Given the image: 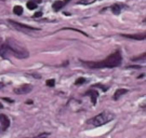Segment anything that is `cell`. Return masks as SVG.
Wrapping results in <instances>:
<instances>
[{"instance_id":"obj_1","label":"cell","mask_w":146,"mask_h":138,"mask_svg":"<svg viewBox=\"0 0 146 138\" xmlns=\"http://www.w3.org/2000/svg\"><path fill=\"white\" fill-rule=\"evenodd\" d=\"M8 54H12L14 57L20 59H25L29 56V52L26 48L12 38H8L5 43H2L0 49V55H2V57L7 58Z\"/></svg>"},{"instance_id":"obj_2","label":"cell","mask_w":146,"mask_h":138,"mask_svg":"<svg viewBox=\"0 0 146 138\" xmlns=\"http://www.w3.org/2000/svg\"><path fill=\"white\" fill-rule=\"evenodd\" d=\"M122 61V56L120 51H115L111 53L110 56H107L105 59L96 61H81V63L84 66L89 67L91 69H101V68H115L121 65Z\"/></svg>"},{"instance_id":"obj_3","label":"cell","mask_w":146,"mask_h":138,"mask_svg":"<svg viewBox=\"0 0 146 138\" xmlns=\"http://www.w3.org/2000/svg\"><path fill=\"white\" fill-rule=\"evenodd\" d=\"M115 119V114L110 112V111H103L100 114L95 116L93 118H91L90 120H88V124L92 125L94 127H99L102 125H105L107 123H110V121H113Z\"/></svg>"},{"instance_id":"obj_4","label":"cell","mask_w":146,"mask_h":138,"mask_svg":"<svg viewBox=\"0 0 146 138\" xmlns=\"http://www.w3.org/2000/svg\"><path fill=\"white\" fill-rule=\"evenodd\" d=\"M9 23H10V25H12L13 27H15L16 29H19V30L21 31H36V30H39L38 28H35V27H31V26H28V25H25V24H22V23H19V22H15V20H9Z\"/></svg>"},{"instance_id":"obj_5","label":"cell","mask_w":146,"mask_h":138,"mask_svg":"<svg viewBox=\"0 0 146 138\" xmlns=\"http://www.w3.org/2000/svg\"><path fill=\"white\" fill-rule=\"evenodd\" d=\"M33 91V85L31 84H24L21 85L20 87L14 88V93L19 94V95H24V94H28L29 92Z\"/></svg>"},{"instance_id":"obj_6","label":"cell","mask_w":146,"mask_h":138,"mask_svg":"<svg viewBox=\"0 0 146 138\" xmlns=\"http://www.w3.org/2000/svg\"><path fill=\"white\" fill-rule=\"evenodd\" d=\"M0 123H1V129L5 131L10 126V119L8 118L5 114H0Z\"/></svg>"},{"instance_id":"obj_7","label":"cell","mask_w":146,"mask_h":138,"mask_svg":"<svg viewBox=\"0 0 146 138\" xmlns=\"http://www.w3.org/2000/svg\"><path fill=\"white\" fill-rule=\"evenodd\" d=\"M84 95H86V96H90V97H91V100H92V104H93V105H95V104H96V99H98V97H99V93H98V91H96V90L91 88V90H89L88 92L84 93Z\"/></svg>"},{"instance_id":"obj_8","label":"cell","mask_w":146,"mask_h":138,"mask_svg":"<svg viewBox=\"0 0 146 138\" xmlns=\"http://www.w3.org/2000/svg\"><path fill=\"white\" fill-rule=\"evenodd\" d=\"M125 38H129V39H135V40H144L145 39V34H137V35H127V34H122L121 35Z\"/></svg>"},{"instance_id":"obj_9","label":"cell","mask_w":146,"mask_h":138,"mask_svg":"<svg viewBox=\"0 0 146 138\" xmlns=\"http://www.w3.org/2000/svg\"><path fill=\"white\" fill-rule=\"evenodd\" d=\"M127 93H128V90H127V88H118V90L115 92V94H114L113 99L117 100V99H119L122 95H125V94H127Z\"/></svg>"},{"instance_id":"obj_10","label":"cell","mask_w":146,"mask_h":138,"mask_svg":"<svg viewBox=\"0 0 146 138\" xmlns=\"http://www.w3.org/2000/svg\"><path fill=\"white\" fill-rule=\"evenodd\" d=\"M64 5H64L63 1H55L54 5H53V9H54V11H58V10H61Z\"/></svg>"},{"instance_id":"obj_11","label":"cell","mask_w":146,"mask_h":138,"mask_svg":"<svg viewBox=\"0 0 146 138\" xmlns=\"http://www.w3.org/2000/svg\"><path fill=\"white\" fill-rule=\"evenodd\" d=\"M13 13L16 14V15H21L22 13H23V8H22L21 5H15L13 8Z\"/></svg>"},{"instance_id":"obj_12","label":"cell","mask_w":146,"mask_h":138,"mask_svg":"<svg viewBox=\"0 0 146 138\" xmlns=\"http://www.w3.org/2000/svg\"><path fill=\"white\" fill-rule=\"evenodd\" d=\"M26 5L29 10H35V9L37 8V5L35 3V2H33V1H28V2L26 3Z\"/></svg>"},{"instance_id":"obj_13","label":"cell","mask_w":146,"mask_h":138,"mask_svg":"<svg viewBox=\"0 0 146 138\" xmlns=\"http://www.w3.org/2000/svg\"><path fill=\"white\" fill-rule=\"evenodd\" d=\"M111 9H113V12H114L115 14H117V15H118V14H120V10H121V7H120L119 5H115L114 7H113V8H111Z\"/></svg>"},{"instance_id":"obj_14","label":"cell","mask_w":146,"mask_h":138,"mask_svg":"<svg viewBox=\"0 0 146 138\" xmlns=\"http://www.w3.org/2000/svg\"><path fill=\"white\" fill-rule=\"evenodd\" d=\"M46 84H47V86H50V87L54 86V84H55V80H54V79L47 80V81H46Z\"/></svg>"},{"instance_id":"obj_15","label":"cell","mask_w":146,"mask_h":138,"mask_svg":"<svg viewBox=\"0 0 146 138\" xmlns=\"http://www.w3.org/2000/svg\"><path fill=\"white\" fill-rule=\"evenodd\" d=\"M86 82V79L84 78H78L76 81H75V85H79V84H84Z\"/></svg>"},{"instance_id":"obj_16","label":"cell","mask_w":146,"mask_h":138,"mask_svg":"<svg viewBox=\"0 0 146 138\" xmlns=\"http://www.w3.org/2000/svg\"><path fill=\"white\" fill-rule=\"evenodd\" d=\"M49 135H50L49 133H41V134H39V135H37V136H35V137H31V138H47Z\"/></svg>"},{"instance_id":"obj_17","label":"cell","mask_w":146,"mask_h":138,"mask_svg":"<svg viewBox=\"0 0 146 138\" xmlns=\"http://www.w3.org/2000/svg\"><path fill=\"white\" fill-rule=\"evenodd\" d=\"M96 86L101 87V88H102V90H103V91H104V92H106V91H107V90H108V87H107V86L105 87L104 85H102V84H94V85H93V87H96Z\"/></svg>"},{"instance_id":"obj_18","label":"cell","mask_w":146,"mask_h":138,"mask_svg":"<svg viewBox=\"0 0 146 138\" xmlns=\"http://www.w3.org/2000/svg\"><path fill=\"white\" fill-rule=\"evenodd\" d=\"M144 59V58H145V53H143V54H142V56H139V57H135V58H133V59H132V61H137V59Z\"/></svg>"},{"instance_id":"obj_19","label":"cell","mask_w":146,"mask_h":138,"mask_svg":"<svg viewBox=\"0 0 146 138\" xmlns=\"http://www.w3.org/2000/svg\"><path fill=\"white\" fill-rule=\"evenodd\" d=\"M41 15H42V12H37V13L34 14V17H40Z\"/></svg>"},{"instance_id":"obj_20","label":"cell","mask_w":146,"mask_h":138,"mask_svg":"<svg viewBox=\"0 0 146 138\" xmlns=\"http://www.w3.org/2000/svg\"><path fill=\"white\" fill-rule=\"evenodd\" d=\"M3 100H5V102H14V100L13 99H11V98H2Z\"/></svg>"},{"instance_id":"obj_21","label":"cell","mask_w":146,"mask_h":138,"mask_svg":"<svg viewBox=\"0 0 146 138\" xmlns=\"http://www.w3.org/2000/svg\"><path fill=\"white\" fill-rule=\"evenodd\" d=\"M3 86H5V84H3L2 82H0V88H2Z\"/></svg>"},{"instance_id":"obj_22","label":"cell","mask_w":146,"mask_h":138,"mask_svg":"<svg viewBox=\"0 0 146 138\" xmlns=\"http://www.w3.org/2000/svg\"><path fill=\"white\" fill-rule=\"evenodd\" d=\"M26 104H27V105H31V104H33V102H31V100H27Z\"/></svg>"},{"instance_id":"obj_23","label":"cell","mask_w":146,"mask_h":138,"mask_svg":"<svg viewBox=\"0 0 146 138\" xmlns=\"http://www.w3.org/2000/svg\"><path fill=\"white\" fill-rule=\"evenodd\" d=\"M1 46H2V41H1V39H0V49H1Z\"/></svg>"},{"instance_id":"obj_24","label":"cell","mask_w":146,"mask_h":138,"mask_svg":"<svg viewBox=\"0 0 146 138\" xmlns=\"http://www.w3.org/2000/svg\"><path fill=\"white\" fill-rule=\"evenodd\" d=\"M3 108V106H2V104H0V109H2Z\"/></svg>"}]
</instances>
